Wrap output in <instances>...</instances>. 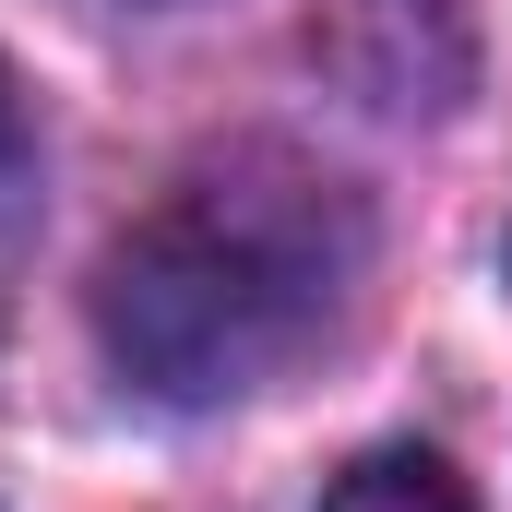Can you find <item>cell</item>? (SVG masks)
Wrapping results in <instances>:
<instances>
[{"instance_id": "1", "label": "cell", "mask_w": 512, "mask_h": 512, "mask_svg": "<svg viewBox=\"0 0 512 512\" xmlns=\"http://www.w3.org/2000/svg\"><path fill=\"white\" fill-rule=\"evenodd\" d=\"M370 215L298 143L191 155L96 274V334L155 405H251L274 393L358 298Z\"/></svg>"}, {"instance_id": "4", "label": "cell", "mask_w": 512, "mask_h": 512, "mask_svg": "<svg viewBox=\"0 0 512 512\" xmlns=\"http://www.w3.org/2000/svg\"><path fill=\"white\" fill-rule=\"evenodd\" d=\"M24 179H36V131H24V84H12V60H0V227H12Z\"/></svg>"}, {"instance_id": "2", "label": "cell", "mask_w": 512, "mask_h": 512, "mask_svg": "<svg viewBox=\"0 0 512 512\" xmlns=\"http://www.w3.org/2000/svg\"><path fill=\"white\" fill-rule=\"evenodd\" d=\"M322 72L382 120H453L477 84V0H322Z\"/></svg>"}, {"instance_id": "3", "label": "cell", "mask_w": 512, "mask_h": 512, "mask_svg": "<svg viewBox=\"0 0 512 512\" xmlns=\"http://www.w3.org/2000/svg\"><path fill=\"white\" fill-rule=\"evenodd\" d=\"M322 512H477V501H465V477L441 453H358Z\"/></svg>"}]
</instances>
